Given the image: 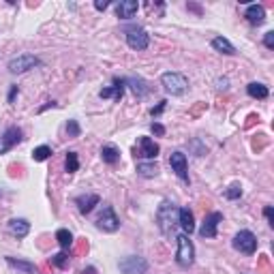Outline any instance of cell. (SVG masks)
I'll return each instance as SVG.
<instances>
[{
    "mask_svg": "<svg viewBox=\"0 0 274 274\" xmlns=\"http://www.w3.org/2000/svg\"><path fill=\"white\" fill-rule=\"evenodd\" d=\"M156 225L163 236H167V238L171 236L174 227L178 225V208L174 201H169V199L161 201V206H158V210H156Z\"/></svg>",
    "mask_w": 274,
    "mask_h": 274,
    "instance_id": "obj_1",
    "label": "cell"
},
{
    "mask_svg": "<svg viewBox=\"0 0 274 274\" xmlns=\"http://www.w3.org/2000/svg\"><path fill=\"white\" fill-rule=\"evenodd\" d=\"M178 242V249H176V262L182 266V268H189L195 262V247H193V242L189 240V236L186 234H180L176 238Z\"/></svg>",
    "mask_w": 274,
    "mask_h": 274,
    "instance_id": "obj_2",
    "label": "cell"
},
{
    "mask_svg": "<svg viewBox=\"0 0 274 274\" xmlns=\"http://www.w3.org/2000/svg\"><path fill=\"white\" fill-rule=\"evenodd\" d=\"M161 84L167 95H174V97H180L189 90V79H186L182 73H163L161 77Z\"/></svg>",
    "mask_w": 274,
    "mask_h": 274,
    "instance_id": "obj_3",
    "label": "cell"
},
{
    "mask_svg": "<svg viewBox=\"0 0 274 274\" xmlns=\"http://www.w3.org/2000/svg\"><path fill=\"white\" fill-rule=\"evenodd\" d=\"M234 249L240 251L244 255H253L257 251V238L253 232H249V229H242V232H238L234 236Z\"/></svg>",
    "mask_w": 274,
    "mask_h": 274,
    "instance_id": "obj_4",
    "label": "cell"
},
{
    "mask_svg": "<svg viewBox=\"0 0 274 274\" xmlns=\"http://www.w3.org/2000/svg\"><path fill=\"white\" fill-rule=\"evenodd\" d=\"M118 266L122 274H146L148 272V262L139 255H129Z\"/></svg>",
    "mask_w": 274,
    "mask_h": 274,
    "instance_id": "obj_5",
    "label": "cell"
},
{
    "mask_svg": "<svg viewBox=\"0 0 274 274\" xmlns=\"http://www.w3.org/2000/svg\"><path fill=\"white\" fill-rule=\"evenodd\" d=\"M169 167L171 171H176V176L182 180L184 184H189V163H186V154L180 152V150H176V152H171L169 156Z\"/></svg>",
    "mask_w": 274,
    "mask_h": 274,
    "instance_id": "obj_6",
    "label": "cell"
},
{
    "mask_svg": "<svg viewBox=\"0 0 274 274\" xmlns=\"http://www.w3.org/2000/svg\"><path fill=\"white\" fill-rule=\"evenodd\" d=\"M97 227H99V229H103V232H107V234L118 232V227H120V219L116 216V212H114V208H112V206H105V208H103V212H101V216L97 219Z\"/></svg>",
    "mask_w": 274,
    "mask_h": 274,
    "instance_id": "obj_7",
    "label": "cell"
},
{
    "mask_svg": "<svg viewBox=\"0 0 274 274\" xmlns=\"http://www.w3.org/2000/svg\"><path fill=\"white\" fill-rule=\"evenodd\" d=\"M39 64H41V60L37 58V56L21 54V56H17V58H13L9 62V71H11V73H26V71L39 67Z\"/></svg>",
    "mask_w": 274,
    "mask_h": 274,
    "instance_id": "obj_8",
    "label": "cell"
},
{
    "mask_svg": "<svg viewBox=\"0 0 274 274\" xmlns=\"http://www.w3.org/2000/svg\"><path fill=\"white\" fill-rule=\"evenodd\" d=\"M127 43L131 49H137V52H141V49H146L150 45V37L148 32L143 30V28H129L127 30Z\"/></svg>",
    "mask_w": 274,
    "mask_h": 274,
    "instance_id": "obj_9",
    "label": "cell"
},
{
    "mask_svg": "<svg viewBox=\"0 0 274 274\" xmlns=\"http://www.w3.org/2000/svg\"><path fill=\"white\" fill-rule=\"evenodd\" d=\"M223 221L221 212H210L204 216V223H201L199 236L201 238H216V229H219V223Z\"/></svg>",
    "mask_w": 274,
    "mask_h": 274,
    "instance_id": "obj_10",
    "label": "cell"
},
{
    "mask_svg": "<svg viewBox=\"0 0 274 274\" xmlns=\"http://www.w3.org/2000/svg\"><path fill=\"white\" fill-rule=\"evenodd\" d=\"M156 154H158V143L152 141L150 137H139L137 148H135V156H139V158H156Z\"/></svg>",
    "mask_w": 274,
    "mask_h": 274,
    "instance_id": "obj_11",
    "label": "cell"
},
{
    "mask_svg": "<svg viewBox=\"0 0 274 274\" xmlns=\"http://www.w3.org/2000/svg\"><path fill=\"white\" fill-rule=\"evenodd\" d=\"M137 11H139V2L137 0H120L116 4V15L120 19H131L135 17Z\"/></svg>",
    "mask_w": 274,
    "mask_h": 274,
    "instance_id": "obj_12",
    "label": "cell"
},
{
    "mask_svg": "<svg viewBox=\"0 0 274 274\" xmlns=\"http://www.w3.org/2000/svg\"><path fill=\"white\" fill-rule=\"evenodd\" d=\"M125 79H120V77H114V86H110V88H103L99 92V97L101 99H116L120 101L122 95H125Z\"/></svg>",
    "mask_w": 274,
    "mask_h": 274,
    "instance_id": "obj_13",
    "label": "cell"
},
{
    "mask_svg": "<svg viewBox=\"0 0 274 274\" xmlns=\"http://www.w3.org/2000/svg\"><path fill=\"white\" fill-rule=\"evenodd\" d=\"M99 201H101V197L97 195V193H86V195H79V197L75 199V204H77V208H79V212H82V214H88V212L95 210V206H99Z\"/></svg>",
    "mask_w": 274,
    "mask_h": 274,
    "instance_id": "obj_14",
    "label": "cell"
},
{
    "mask_svg": "<svg viewBox=\"0 0 274 274\" xmlns=\"http://www.w3.org/2000/svg\"><path fill=\"white\" fill-rule=\"evenodd\" d=\"M178 225L182 227L184 234L195 232V219H193V212L189 210V208H180L178 210Z\"/></svg>",
    "mask_w": 274,
    "mask_h": 274,
    "instance_id": "obj_15",
    "label": "cell"
},
{
    "mask_svg": "<svg viewBox=\"0 0 274 274\" xmlns=\"http://www.w3.org/2000/svg\"><path fill=\"white\" fill-rule=\"evenodd\" d=\"M6 264H9L11 268L24 272V274H41L39 266H34L32 262H24V259H15V257H6Z\"/></svg>",
    "mask_w": 274,
    "mask_h": 274,
    "instance_id": "obj_16",
    "label": "cell"
},
{
    "mask_svg": "<svg viewBox=\"0 0 274 274\" xmlns=\"http://www.w3.org/2000/svg\"><path fill=\"white\" fill-rule=\"evenodd\" d=\"M244 17H247L253 26H262L266 21V9L262 4H249L247 13H244Z\"/></svg>",
    "mask_w": 274,
    "mask_h": 274,
    "instance_id": "obj_17",
    "label": "cell"
},
{
    "mask_svg": "<svg viewBox=\"0 0 274 274\" xmlns=\"http://www.w3.org/2000/svg\"><path fill=\"white\" fill-rule=\"evenodd\" d=\"M9 232L15 238H26L28 232H30V223H28L26 219H11L9 221Z\"/></svg>",
    "mask_w": 274,
    "mask_h": 274,
    "instance_id": "obj_18",
    "label": "cell"
},
{
    "mask_svg": "<svg viewBox=\"0 0 274 274\" xmlns=\"http://www.w3.org/2000/svg\"><path fill=\"white\" fill-rule=\"evenodd\" d=\"M0 139H2V143L6 146V150H11L13 146H15V143L21 141V129H17V127H9V129L4 131V135L0 137Z\"/></svg>",
    "mask_w": 274,
    "mask_h": 274,
    "instance_id": "obj_19",
    "label": "cell"
},
{
    "mask_svg": "<svg viewBox=\"0 0 274 274\" xmlns=\"http://www.w3.org/2000/svg\"><path fill=\"white\" fill-rule=\"evenodd\" d=\"M125 82L131 86L133 88V92L137 97H146L148 92H150V86H148V82L146 79H141V77H129V79H125Z\"/></svg>",
    "mask_w": 274,
    "mask_h": 274,
    "instance_id": "obj_20",
    "label": "cell"
},
{
    "mask_svg": "<svg viewBox=\"0 0 274 274\" xmlns=\"http://www.w3.org/2000/svg\"><path fill=\"white\" fill-rule=\"evenodd\" d=\"M101 158H103L107 165H116L120 161V150L116 146H112V143H107V146L101 148Z\"/></svg>",
    "mask_w": 274,
    "mask_h": 274,
    "instance_id": "obj_21",
    "label": "cell"
},
{
    "mask_svg": "<svg viewBox=\"0 0 274 274\" xmlns=\"http://www.w3.org/2000/svg\"><path fill=\"white\" fill-rule=\"evenodd\" d=\"M212 47H214L219 54H225V56H234V54H236V47H234L227 39H223V37L212 39Z\"/></svg>",
    "mask_w": 274,
    "mask_h": 274,
    "instance_id": "obj_22",
    "label": "cell"
},
{
    "mask_svg": "<svg viewBox=\"0 0 274 274\" xmlns=\"http://www.w3.org/2000/svg\"><path fill=\"white\" fill-rule=\"evenodd\" d=\"M247 92H249V97H253V99H266V97L270 95L268 86H264V84H259V82H251L247 86Z\"/></svg>",
    "mask_w": 274,
    "mask_h": 274,
    "instance_id": "obj_23",
    "label": "cell"
},
{
    "mask_svg": "<svg viewBox=\"0 0 274 274\" xmlns=\"http://www.w3.org/2000/svg\"><path fill=\"white\" fill-rule=\"evenodd\" d=\"M137 174L141 178H154L158 174V165L154 161L150 163H137Z\"/></svg>",
    "mask_w": 274,
    "mask_h": 274,
    "instance_id": "obj_24",
    "label": "cell"
},
{
    "mask_svg": "<svg viewBox=\"0 0 274 274\" xmlns=\"http://www.w3.org/2000/svg\"><path fill=\"white\" fill-rule=\"evenodd\" d=\"M56 240H58V244L62 249H71L75 244L73 234H71L69 229H58V232H56Z\"/></svg>",
    "mask_w": 274,
    "mask_h": 274,
    "instance_id": "obj_25",
    "label": "cell"
},
{
    "mask_svg": "<svg viewBox=\"0 0 274 274\" xmlns=\"http://www.w3.org/2000/svg\"><path fill=\"white\" fill-rule=\"evenodd\" d=\"M49 156H52V148H49V146H39V148H34V150H32V158H34L37 163L47 161Z\"/></svg>",
    "mask_w": 274,
    "mask_h": 274,
    "instance_id": "obj_26",
    "label": "cell"
},
{
    "mask_svg": "<svg viewBox=\"0 0 274 274\" xmlns=\"http://www.w3.org/2000/svg\"><path fill=\"white\" fill-rule=\"evenodd\" d=\"M64 169H67V174H75V171L79 169L77 152H69V154H67V161H64Z\"/></svg>",
    "mask_w": 274,
    "mask_h": 274,
    "instance_id": "obj_27",
    "label": "cell"
},
{
    "mask_svg": "<svg viewBox=\"0 0 274 274\" xmlns=\"http://www.w3.org/2000/svg\"><path fill=\"white\" fill-rule=\"evenodd\" d=\"M49 264L56 266L58 270H64V268H69V255L67 253H56V255H52V259H49Z\"/></svg>",
    "mask_w": 274,
    "mask_h": 274,
    "instance_id": "obj_28",
    "label": "cell"
},
{
    "mask_svg": "<svg viewBox=\"0 0 274 274\" xmlns=\"http://www.w3.org/2000/svg\"><path fill=\"white\" fill-rule=\"evenodd\" d=\"M225 197L227 199H240L242 197V186H240V182H234L229 189L225 191Z\"/></svg>",
    "mask_w": 274,
    "mask_h": 274,
    "instance_id": "obj_29",
    "label": "cell"
},
{
    "mask_svg": "<svg viewBox=\"0 0 274 274\" xmlns=\"http://www.w3.org/2000/svg\"><path fill=\"white\" fill-rule=\"evenodd\" d=\"M67 133H69V137L71 139H75V137H79V125H77V120H69L67 122Z\"/></svg>",
    "mask_w": 274,
    "mask_h": 274,
    "instance_id": "obj_30",
    "label": "cell"
},
{
    "mask_svg": "<svg viewBox=\"0 0 274 274\" xmlns=\"http://www.w3.org/2000/svg\"><path fill=\"white\" fill-rule=\"evenodd\" d=\"M259 268H262V272H264V274H272L270 259H268V257H262V259H259Z\"/></svg>",
    "mask_w": 274,
    "mask_h": 274,
    "instance_id": "obj_31",
    "label": "cell"
},
{
    "mask_svg": "<svg viewBox=\"0 0 274 274\" xmlns=\"http://www.w3.org/2000/svg\"><path fill=\"white\" fill-rule=\"evenodd\" d=\"M264 45L268 47V49H274V32H266V37H264Z\"/></svg>",
    "mask_w": 274,
    "mask_h": 274,
    "instance_id": "obj_32",
    "label": "cell"
},
{
    "mask_svg": "<svg viewBox=\"0 0 274 274\" xmlns=\"http://www.w3.org/2000/svg\"><path fill=\"white\" fill-rule=\"evenodd\" d=\"M150 131H152L154 135H165V127L158 125V122H152V125H150Z\"/></svg>",
    "mask_w": 274,
    "mask_h": 274,
    "instance_id": "obj_33",
    "label": "cell"
},
{
    "mask_svg": "<svg viewBox=\"0 0 274 274\" xmlns=\"http://www.w3.org/2000/svg\"><path fill=\"white\" fill-rule=\"evenodd\" d=\"M264 214H266V219H268V223L274 227V210H272V206H266L264 208Z\"/></svg>",
    "mask_w": 274,
    "mask_h": 274,
    "instance_id": "obj_34",
    "label": "cell"
},
{
    "mask_svg": "<svg viewBox=\"0 0 274 274\" xmlns=\"http://www.w3.org/2000/svg\"><path fill=\"white\" fill-rule=\"evenodd\" d=\"M165 105H167V101H161V103H158L156 107H152V110H150V116H158V114L165 110Z\"/></svg>",
    "mask_w": 274,
    "mask_h": 274,
    "instance_id": "obj_35",
    "label": "cell"
},
{
    "mask_svg": "<svg viewBox=\"0 0 274 274\" xmlns=\"http://www.w3.org/2000/svg\"><path fill=\"white\" fill-rule=\"evenodd\" d=\"M86 251H88V242H86V240H79L77 247H75V253H86Z\"/></svg>",
    "mask_w": 274,
    "mask_h": 274,
    "instance_id": "obj_36",
    "label": "cell"
},
{
    "mask_svg": "<svg viewBox=\"0 0 274 274\" xmlns=\"http://www.w3.org/2000/svg\"><path fill=\"white\" fill-rule=\"evenodd\" d=\"M107 6H110V2H107V0H97V2H95V9H97V11H105Z\"/></svg>",
    "mask_w": 274,
    "mask_h": 274,
    "instance_id": "obj_37",
    "label": "cell"
},
{
    "mask_svg": "<svg viewBox=\"0 0 274 274\" xmlns=\"http://www.w3.org/2000/svg\"><path fill=\"white\" fill-rule=\"evenodd\" d=\"M17 97V86H11V92H9V103H13Z\"/></svg>",
    "mask_w": 274,
    "mask_h": 274,
    "instance_id": "obj_38",
    "label": "cell"
},
{
    "mask_svg": "<svg viewBox=\"0 0 274 274\" xmlns=\"http://www.w3.org/2000/svg\"><path fill=\"white\" fill-rule=\"evenodd\" d=\"M219 88H227V79H219Z\"/></svg>",
    "mask_w": 274,
    "mask_h": 274,
    "instance_id": "obj_39",
    "label": "cell"
},
{
    "mask_svg": "<svg viewBox=\"0 0 274 274\" xmlns=\"http://www.w3.org/2000/svg\"><path fill=\"white\" fill-rule=\"evenodd\" d=\"M84 274H97V270L90 266V268H86V270H84Z\"/></svg>",
    "mask_w": 274,
    "mask_h": 274,
    "instance_id": "obj_40",
    "label": "cell"
},
{
    "mask_svg": "<svg viewBox=\"0 0 274 274\" xmlns=\"http://www.w3.org/2000/svg\"><path fill=\"white\" fill-rule=\"evenodd\" d=\"M189 9H193V11H195V13H201V9H199V6H197V4H189Z\"/></svg>",
    "mask_w": 274,
    "mask_h": 274,
    "instance_id": "obj_41",
    "label": "cell"
}]
</instances>
